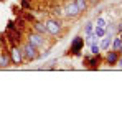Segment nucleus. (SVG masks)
Returning a JSON list of instances; mask_svg holds the SVG:
<instances>
[{"label":"nucleus","mask_w":122,"mask_h":116,"mask_svg":"<svg viewBox=\"0 0 122 116\" xmlns=\"http://www.w3.org/2000/svg\"><path fill=\"white\" fill-rule=\"evenodd\" d=\"M111 45H112V37H111V35H104V37L101 38V43H99L101 52H107V50H111Z\"/></svg>","instance_id":"nucleus-10"},{"label":"nucleus","mask_w":122,"mask_h":116,"mask_svg":"<svg viewBox=\"0 0 122 116\" xmlns=\"http://www.w3.org/2000/svg\"><path fill=\"white\" fill-rule=\"evenodd\" d=\"M20 48H21V53H23V60L25 61H35L40 57V50L35 45H31L30 41H26V40L20 45Z\"/></svg>","instance_id":"nucleus-1"},{"label":"nucleus","mask_w":122,"mask_h":116,"mask_svg":"<svg viewBox=\"0 0 122 116\" xmlns=\"http://www.w3.org/2000/svg\"><path fill=\"white\" fill-rule=\"evenodd\" d=\"M94 32V23L92 22H87L86 25H84V35H89V33H92Z\"/></svg>","instance_id":"nucleus-17"},{"label":"nucleus","mask_w":122,"mask_h":116,"mask_svg":"<svg viewBox=\"0 0 122 116\" xmlns=\"http://www.w3.org/2000/svg\"><path fill=\"white\" fill-rule=\"evenodd\" d=\"M63 12H64V17H66V18H78V17L81 15V12L78 10L74 0H73V2H66V5L63 7Z\"/></svg>","instance_id":"nucleus-5"},{"label":"nucleus","mask_w":122,"mask_h":116,"mask_svg":"<svg viewBox=\"0 0 122 116\" xmlns=\"http://www.w3.org/2000/svg\"><path fill=\"white\" fill-rule=\"evenodd\" d=\"M82 48H84V38H82V37H76V38H73V41H71L69 53H73V55H79V53L82 52Z\"/></svg>","instance_id":"nucleus-6"},{"label":"nucleus","mask_w":122,"mask_h":116,"mask_svg":"<svg viewBox=\"0 0 122 116\" xmlns=\"http://www.w3.org/2000/svg\"><path fill=\"white\" fill-rule=\"evenodd\" d=\"M119 57H121V53H119V52H116V50H107V52H106V58H104V61H106L107 65L114 66V65H117Z\"/></svg>","instance_id":"nucleus-8"},{"label":"nucleus","mask_w":122,"mask_h":116,"mask_svg":"<svg viewBox=\"0 0 122 116\" xmlns=\"http://www.w3.org/2000/svg\"><path fill=\"white\" fill-rule=\"evenodd\" d=\"M33 32H36V33H41V35H48V32H46V25H45V22H33Z\"/></svg>","instance_id":"nucleus-12"},{"label":"nucleus","mask_w":122,"mask_h":116,"mask_svg":"<svg viewBox=\"0 0 122 116\" xmlns=\"http://www.w3.org/2000/svg\"><path fill=\"white\" fill-rule=\"evenodd\" d=\"M21 5H23V8H30V7H31L28 0H23V2H21Z\"/></svg>","instance_id":"nucleus-21"},{"label":"nucleus","mask_w":122,"mask_h":116,"mask_svg":"<svg viewBox=\"0 0 122 116\" xmlns=\"http://www.w3.org/2000/svg\"><path fill=\"white\" fill-rule=\"evenodd\" d=\"M99 63H101V57H99V55L84 57V65H87L91 70H96V68H99Z\"/></svg>","instance_id":"nucleus-9"},{"label":"nucleus","mask_w":122,"mask_h":116,"mask_svg":"<svg viewBox=\"0 0 122 116\" xmlns=\"http://www.w3.org/2000/svg\"><path fill=\"white\" fill-rule=\"evenodd\" d=\"M106 25H107L106 18H102V17H97V20H96V27H104V28H106Z\"/></svg>","instance_id":"nucleus-20"},{"label":"nucleus","mask_w":122,"mask_h":116,"mask_svg":"<svg viewBox=\"0 0 122 116\" xmlns=\"http://www.w3.org/2000/svg\"><path fill=\"white\" fill-rule=\"evenodd\" d=\"M45 25H46V32H48L50 37H60L63 33V22L60 18L51 17L45 22Z\"/></svg>","instance_id":"nucleus-3"},{"label":"nucleus","mask_w":122,"mask_h":116,"mask_svg":"<svg viewBox=\"0 0 122 116\" xmlns=\"http://www.w3.org/2000/svg\"><path fill=\"white\" fill-rule=\"evenodd\" d=\"M116 30H117V32H122V23H119V27H117Z\"/></svg>","instance_id":"nucleus-22"},{"label":"nucleus","mask_w":122,"mask_h":116,"mask_svg":"<svg viewBox=\"0 0 122 116\" xmlns=\"http://www.w3.org/2000/svg\"><path fill=\"white\" fill-rule=\"evenodd\" d=\"M8 55H10V60H12V65H21L25 60H23V53H21L20 45H12L8 48Z\"/></svg>","instance_id":"nucleus-4"},{"label":"nucleus","mask_w":122,"mask_h":116,"mask_svg":"<svg viewBox=\"0 0 122 116\" xmlns=\"http://www.w3.org/2000/svg\"><path fill=\"white\" fill-rule=\"evenodd\" d=\"M74 3H76V7H78V10L81 13L87 10V0H74Z\"/></svg>","instance_id":"nucleus-13"},{"label":"nucleus","mask_w":122,"mask_h":116,"mask_svg":"<svg viewBox=\"0 0 122 116\" xmlns=\"http://www.w3.org/2000/svg\"><path fill=\"white\" fill-rule=\"evenodd\" d=\"M94 35H96L97 38H102V37L106 35V28H104V27H96V25H94Z\"/></svg>","instance_id":"nucleus-16"},{"label":"nucleus","mask_w":122,"mask_h":116,"mask_svg":"<svg viewBox=\"0 0 122 116\" xmlns=\"http://www.w3.org/2000/svg\"><path fill=\"white\" fill-rule=\"evenodd\" d=\"M10 65H12V60H10L8 52H0V68H7Z\"/></svg>","instance_id":"nucleus-11"},{"label":"nucleus","mask_w":122,"mask_h":116,"mask_svg":"<svg viewBox=\"0 0 122 116\" xmlns=\"http://www.w3.org/2000/svg\"><path fill=\"white\" fill-rule=\"evenodd\" d=\"M5 37L10 40V43H12V45H20V41H21V33L18 32V28L8 30V32L5 33Z\"/></svg>","instance_id":"nucleus-7"},{"label":"nucleus","mask_w":122,"mask_h":116,"mask_svg":"<svg viewBox=\"0 0 122 116\" xmlns=\"http://www.w3.org/2000/svg\"><path fill=\"white\" fill-rule=\"evenodd\" d=\"M114 33H116V27L114 25H106V35H111V37H114Z\"/></svg>","instance_id":"nucleus-19"},{"label":"nucleus","mask_w":122,"mask_h":116,"mask_svg":"<svg viewBox=\"0 0 122 116\" xmlns=\"http://www.w3.org/2000/svg\"><path fill=\"white\" fill-rule=\"evenodd\" d=\"M89 46H91V55H101V46H99V43H97V41L91 43Z\"/></svg>","instance_id":"nucleus-15"},{"label":"nucleus","mask_w":122,"mask_h":116,"mask_svg":"<svg viewBox=\"0 0 122 116\" xmlns=\"http://www.w3.org/2000/svg\"><path fill=\"white\" fill-rule=\"evenodd\" d=\"M26 41H30L31 45H35L38 50H45V48H50L51 46V43L48 41V38H45V35H41V33H36V32H31V33H28V37H26Z\"/></svg>","instance_id":"nucleus-2"},{"label":"nucleus","mask_w":122,"mask_h":116,"mask_svg":"<svg viewBox=\"0 0 122 116\" xmlns=\"http://www.w3.org/2000/svg\"><path fill=\"white\" fill-rule=\"evenodd\" d=\"M53 15L55 17H64V12H63V7H53Z\"/></svg>","instance_id":"nucleus-18"},{"label":"nucleus","mask_w":122,"mask_h":116,"mask_svg":"<svg viewBox=\"0 0 122 116\" xmlns=\"http://www.w3.org/2000/svg\"><path fill=\"white\" fill-rule=\"evenodd\" d=\"M117 65H119V66H122V58L119 57V60H117Z\"/></svg>","instance_id":"nucleus-23"},{"label":"nucleus","mask_w":122,"mask_h":116,"mask_svg":"<svg viewBox=\"0 0 122 116\" xmlns=\"http://www.w3.org/2000/svg\"><path fill=\"white\" fill-rule=\"evenodd\" d=\"M122 46V37H116V40L112 41V45H111V50H116V52H119Z\"/></svg>","instance_id":"nucleus-14"}]
</instances>
